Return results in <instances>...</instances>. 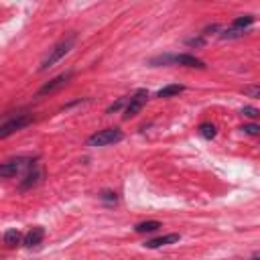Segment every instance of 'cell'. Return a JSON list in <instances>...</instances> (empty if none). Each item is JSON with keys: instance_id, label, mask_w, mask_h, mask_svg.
I'll return each instance as SVG.
<instances>
[{"instance_id": "obj_1", "label": "cell", "mask_w": 260, "mask_h": 260, "mask_svg": "<svg viewBox=\"0 0 260 260\" xmlns=\"http://www.w3.org/2000/svg\"><path fill=\"white\" fill-rule=\"evenodd\" d=\"M148 65H152V67H158V65H183V67H197V69H203L205 67V63L201 59H197L195 55H189V53L158 55V57H152L148 61Z\"/></svg>"}, {"instance_id": "obj_2", "label": "cell", "mask_w": 260, "mask_h": 260, "mask_svg": "<svg viewBox=\"0 0 260 260\" xmlns=\"http://www.w3.org/2000/svg\"><path fill=\"white\" fill-rule=\"evenodd\" d=\"M73 45H75V35H69L67 39H63V41H59L51 51H49V55L43 59V63H41V67H39V71H47L49 67H53L55 63H59L71 49H73Z\"/></svg>"}, {"instance_id": "obj_3", "label": "cell", "mask_w": 260, "mask_h": 260, "mask_svg": "<svg viewBox=\"0 0 260 260\" xmlns=\"http://www.w3.org/2000/svg\"><path fill=\"white\" fill-rule=\"evenodd\" d=\"M30 122H32V114H28V112H22V114H16V116L6 118L2 122V126H0V138H8L10 134L26 128Z\"/></svg>"}, {"instance_id": "obj_4", "label": "cell", "mask_w": 260, "mask_h": 260, "mask_svg": "<svg viewBox=\"0 0 260 260\" xmlns=\"http://www.w3.org/2000/svg\"><path fill=\"white\" fill-rule=\"evenodd\" d=\"M35 167V160L28 158V156H16V158H10L6 162L0 165V175L4 179H10V177H16L18 173L22 171H30Z\"/></svg>"}, {"instance_id": "obj_5", "label": "cell", "mask_w": 260, "mask_h": 260, "mask_svg": "<svg viewBox=\"0 0 260 260\" xmlns=\"http://www.w3.org/2000/svg\"><path fill=\"white\" fill-rule=\"evenodd\" d=\"M122 138H124V134H122L120 128H106V130H100V132L91 134L87 138V146H108V144L120 142Z\"/></svg>"}, {"instance_id": "obj_6", "label": "cell", "mask_w": 260, "mask_h": 260, "mask_svg": "<svg viewBox=\"0 0 260 260\" xmlns=\"http://www.w3.org/2000/svg\"><path fill=\"white\" fill-rule=\"evenodd\" d=\"M146 100H148V91L146 89H136L132 95H130V100H128V104H126V108H124V120H130V118H134L140 110H142V106L146 104Z\"/></svg>"}, {"instance_id": "obj_7", "label": "cell", "mask_w": 260, "mask_h": 260, "mask_svg": "<svg viewBox=\"0 0 260 260\" xmlns=\"http://www.w3.org/2000/svg\"><path fill=\"white\" fill-rule=\"evenodd\" d=\"M71 75H73V71H65V73H61V75L53 77L51 81L43 83V85L39 87V91H37V98H45V95H51V93L59 91L63 85H67V81L71 79Z\"/></svg>"}, {"instance_id": "obj_8", "label": "cell", "mask_w": 260, "mask_h": 260, "mask_svg": "<svg viewBox=\"0 0 260 260\" xmlns=\"http://www.w3.org/2000/svg\"><path fill=\"white\" fill-rule=\"evenodd\" d=\"M41 177H43V173H41V169L35 165L30 171H26L24 179H20V183H18V189H20V191H26V189L35 187V185L41 181Z\"/></svg>"}, {"instance_id": "obj_9", "label": "cell", "mask_w": 260, "mask_h": 260, "mask_svg": "<svg viewBox=\"0 0 260 260\" xmlns=\"http://www.w3.org/2000/svg\"><path fill=\"white\" fill-rule=\"evenodd\" d=\"M43 238H45V230H43L41 225H35V228H30V230L24 234L22 244H24L26 248H35V246H39V244L43 242Z\"/></svg>"}, {"instance_id": "obj_10", "label": "cell", "mask_w": 260, "mask_h": 260, "mask_svg": "<svg viewBox=\"0 0 260 260\" xmlns=\"http://www.w3.org/2000/svg\"><path fill=\"white\" fill-rule=\"evenodd\" d=\"M181 240V234H165V236H158V238H152L148 242H144L146 248H160V246H169V244H175Z\"/></svg>"}, {"instance_id": "obj_11", "label": "cell", "mask_w": 260, "mask_h": 260, "mask_svg": "<svg viewBox=\"0 0 260 260\" xmlns=\"http://www.w3.org/2000/svg\"><path fill=\"white\" fill-rule=\"evenodd\" d=\"M22 240H24V236L16 228H10V230L4 232V244H6V248H16L18 244H22Z\"/></svg>"}, {"instance_id": "obj_12", "label": "cell", "mask_w": 260, "mask_h": 260, "mask_svg": "<svg viewBox=\"0 0 260 260\" xmlns=\"http://www.w3.org/2000/svg\"><path fill=\"white\" fill-rule=\"evenodd\" d=\"M254 22V16L252 14H244V16H236L234 20H232V30H236V32H244L250 24Z\"/></svg>"}, {"instance_id": "obj_13", "label": "cell", "mask_w": 260, "mask_h": 260, "mask_svg": "<svg viewBox=\"0 0 260 260\" xmlns=\"http://www.w3.org/2000/svg\"><path fill=\"white\" fill-rule=\"evenodd\" d=\"M158 228H162L160 221H156V219H148V221H140V223H136V225H134V232H136V234H152V232H156Z\"/></svg>"}, {"instance_id": "obj_14", "label": "cell", "mask_w": 260, "mask_h": 260, "mask_svg": "<svg viewBox=\"0 0 260 260\" xmlns=\"http://www.w3.org/2000/svg\"><path fill=\"white\" fill-rule=\"evenodd\" d=\"M183 89H185V85H181V83H169V85H165L156 91V98H171V95L181 93Z\"/></svg>"}, {"instance_id": "obj_15", "label": "cell", "mask_w": 260, "mask_h": 260, "mask_svg": "<svg viewBox=\"0 0 260 260\" xmlns=\"http://www.w3.org/2000/svg\"><path fill=\"white\" fill-rule=\"evenodd\" d=\"M199 134H201L203 138H213V136L217 134V128H215V124H211V122H203V124H199Z\"/></svg>"}, {"instance_id": "obj_16", "label": "cell", "mask_w": 260, "mask_h": 260, "mask_svg": "<svg viewBox=\"0 0 260 260\" xmlns=\"http://www.w3.org/2000/svg\"><path fill=\"white\" fill-rule=\"evenodd\" d=\"M240 112H242V116L252 118V120H254V118H260V110H258V108H254V106H244Z\"/></svg>"}, {"instance_id": "obj_17", "label": "cell", "mask_w": 260, "mask_h": 260, "mask_svg": "<svg viewBox=\"0 0 260 260\" xmlns=\"http://www.w3.org/2000/svg\"><path fill=\"white\" fill-rule=\"evenodd\" d=\"M128 100H130V98H120V100H118V102H114V104H112V106H110L106 112H108V114H112V112H118V110H120L124 104H128Z\"/></svg>"}, {"instance_id": "obj_18", "label": "cell", "mask_w": 260, "mask_h": 260, "mask_svg": "<svg viewBox=\"0 0 260 260\" xmlns=\"http://www.w3.org/2000/svg\"><path fill=\"white\" fill-rule=\"evenodd\" d=\"M242 132L256 136V134H260V126H256V124H244V126H242Z\"/></svg>"}, {"instance_id": "obj_19", "label": "cell", "mask_w": 260, "mask_h": 260, "mask_svg": "<svg viewBox=\"0 0 260 260\" xmlns=\"http://www.w3.org/2000/svg\"><path fill=\"white\" fill-rule=\"evenodd\" d=\"M100 197H102V201H106V203H116V201H118L116 193H112V191H104Z\"/></svg>"}, {"instance_id": "obj_20", "label": "cell", "mask_w": 260, "mask_h": 260, "mask_svg": "<svg viewBox=\"0 0 260 260\" xmlns=\"http://www.w3.org/2000/svg\"><path fill=\"white\" fill-rule=\"evenodd\" d=\"M185 43H187L189 47H201V45L205 43V39H203V37H193V39H187Z\"/></svg>"}, {"instance_id": "obj_21", "label": "cell", "mask_w": 260, "mask_h": 260, "mask_svg": "<svg viewBox=\"0 0 260 260\" xmlns=\"http://www.w3.org/2000/svg\"><path fill=\"white\" fill-rule=\"evenodd\" d=\"M252 95H256V98H260V87H256V89H248Z\"/></svg>"}, {"instance_id": "obj_22", "label": "cell", "mask_w": 260, "mask_h": 260, "mask_svg": "<svg viewBox=\"0 0 260 260\" xmlns=\"http://www.w3.org/2000/svg\"><path fill=\"white\" fill-rule=\"evenodd\" d=\"M248 260H260V256H256V258H248Z\"/></svg>"}]
</instances>
